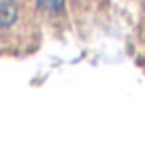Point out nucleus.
Returning <instances> with one entry per match:
<instances>
[{
  "instance_id": "obj_1",
  "label": "nucleus",
  "mask_w": 145,
  "mask_h": 147,
  "mask_svg": "<svg viewBox=\"0 0 145 147\" xmlns=\"http://www.w3.org/2000/svg\"><path fill=\"white\" fill-rule=\"evenodd\" d=\"M17 22V4L15 0H0V28H9Z\"/></svg>"
},
{
  "instance_id": "obj_2",
  "label": "nucleus",
  "mask_w": 145,
  "mask_h": 147,
  "mask_svg": "<svg viewBox=\"0 0 145 147\" xmlns=\"http://www.w3.org/2000/svg\"><path fill=\"white\" fill-rule=\"evenodd\" d=\"M38 9L45 13H51V15H58L64 11V0H36Z\"/></svg>"
}]
</instances>
